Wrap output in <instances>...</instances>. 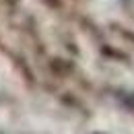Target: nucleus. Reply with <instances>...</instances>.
<instances>
[{
	"label": "nucleus",
	"mask_w": 134,
	"mask_h": 134,
	"mask_svg": "<svg viewBox=\"0 0 134 134\" xmlns=\"http://www.w3.org/2000/svg\"><path fill=\"white\" fill-rule=\"evenodd\" d=\"M126 105L134 109V95H128V97H126Z\"/></svg>",
	"instance_id": "1"
}]
</instances>
